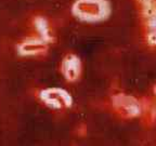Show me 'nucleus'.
I'll list each match as a JSON object with an SVG mask.
<instances>
[{"instance_id": "f257e3e1", "label": "nucleus", "mask_w": 156, "mask_h": 146, "mask_svg": "<svg viewBox=\"0 0 156 146\" xmlns=\"http://www.w3.org/2000/svg\"><path fill=\"white\" fill-rule=\"evenodd\" d=\"M73 13L85 22H98L110 14V5L106 0H77L73 5Z\"/></svg>"}, {"instance_id": "f03ea898", "label": "nucleus", "mask_w": 156, "mask_h": 146, "mask_svg": "<svg viewBox=\"0 0 156 146\" xmlns=\"http://www.w3.org/2000/svg\"><path fill=\"white\" fill-rule=\"evenodd\" d=\"M41 101L53 109H61L63 107H68L72 104V97L65 90L52 88L42 90L39 94Z\"/></svg>"}, {"instance_id": "7ed1b4c3", "label": "nucleus", "mask_w": 156, "mask_h": 146, "mask_svg": "<svg viewBox=\"0 0 156 146\" xmlns=\"http://www.w3.org/2000/svg\"><path fill=\"white\" fill-rule=\"evenodd\" d=\"M61 71L64 78L69 82L76 81L81 73L80 60L75 54H67L61 64Z\"/></svg>"}, {"instance_id": "20e7f679", "label": "nucleus", "mask_w": 156, "mask_h": 146, "mask_svg": "<svg viewBox=\"0 0 156 146\" xmlns=\"http://www.w3.org/2000/svg\"><path fill=\"white\" fill-rule=\"evenodd\" d=\"M48 42L40 38H30L21 42L17 46V51L23 56L39 55L47 51Z\"/></svg>"}, {"instance_id": "39448f33", "label": "nucleus", "mask_w": 156, "mask_h": 146, "mask_svg": "<svg viewBox=\"0 0 156 146\" xmlns=\"http://www.w3.org/2000/svg\"><path fill=\"white\" fill-rule=\"evenodd\" d=\"M33 24H34L35 29L37 30L39 35V38L44 40L46 42H51L52 39H53V35H52V30L50 24H49L48 19L44 16L41 15H38V16H35L33 19Z\"/></svg>"}]
</instances>
